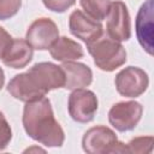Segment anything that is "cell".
Wrapping results in <instances>:
<instances>
[{
  "instance_id": "1",
  "label": "cell",
  "mask_w": 154,
  "mask_h": 154,
  "mask_svg": "<svg viewBox=\"0 0 154 154\" xmlns=\"http://www.w3.org/2000/svg\"><path fill=\"white\" fill-rule=\"evenodd\" d=\"M22 122L26 135L42 146L57 148L64 144V130L55 120L51 101L46 96L25 102Z\"/></svg>"
},
{
  "instance_id": "2",
  "label": "cell",
  "mask_w": 154,
  "mask_h": 154,
  "mask_svg": "<svg viewBox=\"0 0 154 154\" xmlns=\"http://www.w3.org/2000/svg\"><path fill=\"white\" fill-rule=\"evenodd\" d=\"M87 48L96 67L102 71L112 72L126 61L125 48L119 41L108 36L107 32H102L99 38L88 43Z\"/></svg>"
},
{
  "instance_id": "3",
  "label": "cell",
  "mask_w": 154,
  "mask_h": 154,
  "mask_svg": "<svg viewBox=\"0 0 154 154\" xmlns=\"http://www.w3.org/2000/svg\"><path fill=\"white\" fill-rule=\"evenodd\" d=\"M82 148L88 154L128 153L126 146L118 141L116 132L105 125L93 126L87 130L82 138Z\"/></svg>"
},
{
  "instance_id": "4",
  "label": "cell",
  "mask_w": 154,
  "mask_h": 154,
  "mask_svg": "<svg viewBox=\"0 0 154 154\" xmlns=\"http://www.w3.org/2000/svg\"><path fill=\"white\" fill-rule=\"evenodd\" d=\"M99 107V101L94 91L81 88V89H75L67 101V109L70 117L81 124L90 123Z\"/></svg>"
},
{
  "instance_id": "5",
  "label": "cell",
  "mask_w": 154,
  "mask_h": 154,
  "mask_svg": "<svg viewBox=\"0 0 154 154\" xmlns=\"http://www.w3.org/2000/svg\"><path fill=\"white\" fill-rule=\"evenodd\" d=\"M143 107L137 101H120L114 103L108 111L109 124L119 132L134 130L140 123Z\"/></svg>"
},
{
  "instance_id": "6",
  "label": "cell",
  "mask_w": 154,
  "mask_h": 154,
  "mask_svg": "<svg viewBox=\"0 0 154 154\" xmlns=\"http://www.w3.org/2000/svg\"><path fill=\"white\" fill-rule=\"evenodd\" d=\"M114 84L117 91L125 97L141 96L149 85V78L147 72L136 66H128L120 70L116 78Z\"/></svg>"
},
{
  "instance_id": "7",
  "label": "cell",
  "mask_w": 154,
  "mask_h": 154,
  "mask_svg": "<svg viewBox=\"0 0 154 154\" xmlns=\"http://www.w3.org/2000/svg\"><path fill=\"white\" fill-rule=\"evenodd\" d=\"M59 29L51 18H37L26 30L25 40L34 48L38 51L49 49L51 46L58 40Z\"/></svg>"
},
{
  "instance_id": "8",
  "label": "cell",
  "mask_w": 154,
  "mask_h": 154,
  "mask_svg": "<svg viewBox=\"0 0 154 154\" xmlns=\"http://www.w3.org/2000/svg\"><path fill=\"white\" fill-rule=\"evenodd\" d=\"M107 35L122 42L131 37V20L126 5L122 0L111 2L107 13Z\"/></svg>"
},
{
  "instance_id": "9",
  "label": "cell",
  "mask_w": 154,
  "mask_h": 154,
  "mask_svg": "<svg viewBox=\"0 0 154 154\" xmlns=\"http://www.w3.org/2000/svg\"><path fill=\"white\" fill-rule=\"evenodd\" d=\"M7 91L17 100L29 102L46 96L47 91L40 85L36 77L28 72L16 75L7 84Z\"/></svg>"
},
{
  "instance_id": "10",
  "label": "cell",
  "mask_w": 154,
  "mask_h": 154,
  "mask_svg": "<svg viewBox=\"0 0 154 154\" xmlns=\"http://www.w3.org/2000/svg\"><path fill=\"white\" fill-rule=\"evenodd\" d=\"M154 0H146L136 16L135 29L136 36L142 48L153 55L154 49Z\"/></svg>"
},
{
  "instance_id": "11",
  "label": "cell",
  "mask_w": 154,
  "mask_h": 154,
  "mask_svg": "<svg viewBox=\"0 0 154 154\" xmlns=\"http://www.w3.org/2000/svg\"><path fill=\"white\" fill-rule=\"evenodd\" d=\"M69 29L75 37L82 40L85 45L95 41L103 32L101 22L93 19L81 10H75L70 14Z\"/></svg>"
},
{
  "instance_id": "12",
  "label": "cell",
  "mask_w": 154,
  "mask_h": 154,
  "mask_svg": "<svg viewBox=\"0 0 154 154\" xmlns=\"http://www.w3.org/2000/svg\"><path fill=\"white\" fill-rule=\"evenodd\" d=\"M29 72H31L37 78V81L47 93L53 89L64 88L65 75L61 66H58L49 61H42L32 65L29 69Z\"/></svg>"
},
{
  "instance_id": "13",
  "label": "cell",
  "mask_w": 154,
  "mask_h": 154,
  "mask_svg": "<svg viewBox=\"0 0 154 154\" xmlns=\"http://www.w3.org/2000/svg\"><path fill=\"white\" fill-rule=\"evenodd\" d=\"M61 69L65 75L64 88L67 90L85 88L93 82V71L88 65L83 63L64 61Z\"/></svg>"
},
{
  "instance_id": "14",
  "label": "cell",
  "mask_w": 154,
  "mask_h": 154,
  "mask_svg": "<svg viewBox=\"0 0 154 154\" xmlns=\"http://www.w3.org/2000/svg\"><path fill=\"white\" fill-rule=\"evenodd\" d=\"M34 57V48L23 38H13L5 55L2 63L12 69H24Z\"/></svg>"
},
{
  "instance_id": "15",
  "label": "cell",
  "mask_w": 154,
  "mask_h": 154,
  "mask_svg": "<svg viewBox=\"0 0 154 154\" xmlns=\"http://www.w3.org/2000/svg\"><path fill=\"white\" fill-rule=\"evenodd\" d=\"M49 54L53 59L64 63V61H73L83 58L84 51L82 46L76 41L66 36H61L58 37V40L51 46Z\"/></svg>"
},
{
  "instance_id": "16",
  "label": "cell",
  "mask_w": 154,
  "mask_h": 154,
  "mask_svg": "<svg viewBox=\"0 0 154 154\" xmlns=\"http://www.w3.org/2000/svg\"><path fill=\"white\" fill-rule=\"evenodd\" d=\"M79 4L85 14L95 20L101 22L106 18L109 11L111 0H79Z\"/></svg>"
},
{
  "instance_id": "17",
  "label": "cell",
  "mask_w": 154,
  "mask_h": 154,
  "mask_svg": "<svg viewBox=\"0 0 154 154\" xmlns=\"http://www.w3.org/2000/svg\"><path fill=\"white\" fill-rule=\"evenodd\" d=\"M154 144L153 136H140L132 138L126 146L128 153H135V154H148L152 153Z\"/></svg>"
},
{
  "instance_id": "18",
  "label": "cell",
  "mask_w": 154,
  "mask_h": 154,
  "mask_svg": "<svg viewBox=\"0 0 154 154\" xmlns=\"http://www.w3.org/2000/svg\"><path fill=\"white\" fill-rule=\"evenodd\" d=\"M22 7V0H0V20L12 18Z\"/></svg>"
},
{
  "instance_id": "19",
  "label": "cell",
  "mask_w": 154,
  "mask_h": 154,
  "mask_svg": "<svg viewBox=\"0 0 154 154\" xmlns=\"http://www.w3.org/2000/svg\"><path fill=\"white\" fill-rule=\"evenodd\" d=\"M12 140V130L11 126L5 118L4 113L0 112V152L4 150Z\"/></svg>"
},
{
  "instance_id": "20",
  "label": "cell",
  "mask_w": 154,
  "mask_h": 154,
  "mask_svg": "<svg viewBox=\"0 0 154 154\" xmlns=\"http://www.w3.org/2000/svg\"><path fill=\"white\" fill-rule=\"evenodd\" d=\"M43 5L53 12L63 13L76 4V0H42Z\"/></svg>"
},
{
  "instance_id": "21",
  "label": "cell",
  "mask_w": 154,
  "mask_h": 154,
  "mask_svg": "<svg viewBox=\"0 0 154 154\" xmlns=\"http://www.w3.org/2000/svg\"><path fill=\"white\" fill-rule=\"evenodd\" d=\"M12 36L2 28L0 26V59H2V57L5 55L7 48L10 47L11 42H12Z\"/></svg>"
},
{
  "instance_id": "22",
  "label": "cell",
  "mask_w": 154,
  "mask_h": 154,
  "mask_svg": "<svg viewBox=\"0 0 154 154\" xmlns=\"http://www.w3.org/2000/svg\"><path fill=\"white\" fill-rule=\"evenodd\" d=\"M4 84H5V73H4V70L0 67V90L2 89Z\"/></svg>"
}]
</instances>
